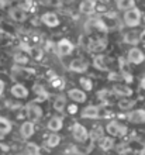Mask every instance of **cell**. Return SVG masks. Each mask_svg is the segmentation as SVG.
Listing matches in <instances>:
<instances>
[{
  "label": "cell",
  "instance_id": "f546056e",
  "mask_svg": "<svg viewBox=\"0 0 145 155\" xmlns=\"http://www.w3.org/2000/svg\"><path fill=\"white\" fill-rule=\"evenodd\" d=\"M79 85H81L85 90H92L93 89V83L89 78H81V79H79Z\"/></svg>",
  "mask_w": 145,
  "mask_h": 155
},
{
  "label": "cell",
  "instance_id": "ab89813d",
  "mask_svg": "<svg viewBox=\"0 0 145 155\" xmlns=\"http://www.w3.org/2000/svg\"><path fill=\"white\" fill-rule=\"evenodd\" d=\"M14 155H27V154H24V152H18V154H14Z\"/></svg>",
  "mask_w": 145,
  "mask_h": 155
},
{
  "label": "cell",
  "instance_id": "e575fe53",
  "mask_svg": "<svg viewBox=\"0 0 145 155\" xmlns=\"http://www.w3.org/2000/svg\"><path fill=\"white\" fill-rule=\"evenodd\" d=\"M68 111L71 113V114H75V113H77V106H76V104H71V106L68 107Z\"/></svg>",
  "mask_w": 145,
  "mask_h": 155
},
{
  "label": "cell",
  "instance_id": "6da1fadb",
  "mask_svg": "<svg viewBox=\"0 0 145 155\" xmlns=\"http://www.w3.org/2000/svg\"><path fill=\"white\" fill-rule=\"evenodd\" d=\"M123 20H124V24L127 27H138V25L141 24V12H140V8L134 7L131 10H127L124 12V16H123Z\"/></svg>",
  "mask_w": 145,
  "mask_h": 155
},
{
  "label": "cell",
  "instance_id": "60d3db41",
  "mask_svg": "<svg viewBox=\"0 0 145 155\" xmlns=\"http://www.w3.org/2000/svg\"><path fill=\"white\" fill-rule=\"evenodd\" d=\"M142 155H145V152H142Z\"/></svg>",
  "mask_w": 145,
  "mask_h": 155
},
{
  "label": "cell",
  "instance_id": "7c38bea8",
  "mask_svg": "<svg viewBox=\"0 0 145 155\" xmlns=\"http://www.w3.org/2000/svg\"><path fill=\"white\" fill-rule=\"evenodd\" d=\"M127 118H128V121L134 123V124H142V123H145V110L137 109V110L130 111Z\"/></svg>",
  "mask_w": 145,
  "mask_h": 155
},
{
  "label": "cell",
  "instance_id": "2e32d148",
  "mask_svg": "<svg viewBox=\"0 0 145 155\" xmlns=\"http://www.w3.org/2000/svg\"><path fill=\"white\" fill-rule=\"evenodd\" d=\"M81 116L83 118H97L100 117V109L96 106H87L82 110Z\"/></svg>",
  "mask_w": 145,
  "mask_h": 155
},
{
  "label": "cell",
  "instance_id": "9c48e42d",
  "mask_svg": "<svg viewBox=\"0 0 145 155\" xmlns=\"http://www.w3.org/2000/svg\"><path fill=\"white\" fill-rule=\"evenodd\" d=\"M106 47H107V40L106 38H94V40L89 41L87 44L89 51H92V52H101Z\"/></svg>",
  "mask_w": 145,
  "mask_h": 155
},
{
  "label": "cell",
  "instance_id": "9a60e30c",
  "mask_svg": "<svg viewBox=\"0 0 145 155\" xmlns=\"http://www.w3.org/2000/svg\"><path fill=\"white\" fill-rule=\"evenodd\" d=\"M12 94L14 96V97H17V99H25L27 96H28V90H27V87H25L24 85L17 83V85H13Z\"/></svg>",
  "mask_w": 145,
  "mask_h": 155
},
{
  "label": "cell",
  "instance_id": "ba28073f",
  "mask_svg": "<svg viewBox=\"0 0 145 155\" xmlns=\"http://www.w3.org/2000/svg\"><path fill=\"white\" fill-rule=\"evenodd\" d=\"M97 0H81V3H79V12L82 14H92L94 10L97 8Z\"/></svg>",
  "mask_w": 145,
  "mask_h": 155
},
{
  "label": "cell",
  "instance_id": "f35d334b",
  "mask_svg": "<svg viewBox=\"0 0 145 155\" xmlns=\"http://www.w3.org/2000/svg\"><path fill=\"white\" fill-rule=\"evenodd\" d=\"M141 87H142V89H145V78L141 81Z\"/></svg>",
  "mask_w": 145,
  "mask_h": 155
},
{
  "label": "cell",
  "instance_id": "52a82bcc",
  "mask_svg": "<svg viewBox=\"0 0 145 155\" xmlns=\"http://www.w3.org/2000/svg\"><path fill=\"white\" fill-rule=\"evenodd\" d=\"M73 52V44L69 40H61L57 45V54L61 57H66Z\"/></svg>",
  "mask_w": 145,
  "mask_h": 155
},
{
  "label": "cell",
  "instance_id": "5bb4252c",
  "mask_svg": "<svg viewBox=\"0 0 145 155\" xmlns=\"http://www.w3.org/2000/svg\"><path fill=\"white\" fill-rule=\"evenodd\" d=\"M34 131H35V127H34V123L32 121H24L20 127V133L23 135V138H30L34 135Z\"/></svg>",
  "mask_w": 145,
  "mask_h": 155
},
{
  "label": "cell",
  "instance_id": "d4e9b609",
  "mask_svg": "<svg viewBox=\"0 0 145 155\" xmlns=\"http://www.w3.org/2000/svg\"><path fill=\"white\" fill-rule=\"evenodd\" d=\"M135 100H133V99H128V97H124L121 99L120 102H118V109H121V110H130V109H133L134 106H135Z\"/></svg>",
  "mask_w": 145,
  "mask_h": 155
},
{
  "label": "cell",
  "instance_id": "83f0119b",
  "mask_svg": "<svg viewBox=\"0 0 145 155\" xmlns=\"http://www.w3.org/2000/svg\"><path fill=\"white\" fill-rule=\"evenodd\" d=\"M25 154L27 155H40V147L35 143H28L25 145Z\"/></svg>",
  "mask_w": 145,
  "mask_h": 155
},
{
  "label": "cell",
  "instance_id": "d6a6232c",
  "mask_svg": "<svg viewBox=\"0 0 145 155\" xmlns=\"http://www.w3.org/2000/svg\"><path fill=\"white\" fill-rule=\"evenodd\" d=\"M101 134H103V133H101V130H99V128H96V130H93L92 133H90V134H89V137H90V138L92 140H100V138H103V137H101Z\"/></svg>",
  "mask_w": 145,
  "mask_h": 155
},
{
  "label": "cell",
  "instance_id": "30bf717a",
  "mask_svg": "<svg viewBox=\"0 0 145 155\" xmlns=\"http://www.w3.org/2000/svg\"><path fill=\"white\" fill-rule=\"evenodd\" d=\"M41 21H42L47 27H57V25H59V23H61L59 17L52 12L44 13V14L41 16Z\"/></svg>",
  "mask_w": 145,
  "mask_h": 155
},
{
  "label": "cell",
  "instance_id": "cb8c5ba5",
  "mask_svg": "<svg viewBox=\"0 0 145 155\" xmlns=\"http://www.w3.org/2000/svg\"><path fill=\"white\" fill-rule=\"evenodd\" d=\"M59 143H61V137L58 134H55V133L49 134L48 137H47V140H45V144H47V147H49V148L58 147Z\"/></svg>",
  "mask_w": 145,
  "mask_h": 155
},
{
  "label": "cell",
  "instance_id": "4fadbf2b",
  "mask_svg": "<svg viewBox=\"0 0 145 155\" xmlns=\"http://www.w3.org/2000/svg\"><path fill=\"white\" fill-rule=\"evenodd\" d=\"M113 93L117 94V96H121V97H130L131 94H133V89L127 85H114L113 86Z\"/></svg>",
  "mask_w": 145,
  "mask_h": 155
},
{
  "label": "cell",
  "instance_id": "3957f363",
  "mask_svg": "<svg viewBox=\"0 0 145 155\" xmlns=\"http://www.w3.org/2000/svg\"><path fill=\"white\" fill-rule=\"evenodd\" d=\"M8 16L13 21H17V23H23V21L27 20V10H25L23 6H14L8 10Z\"/></svg>",
  "mask_w": 145,
  "mask_h": 155
},
{
  "label": "cell",
  "instance_id": "8fae6325",
  "mask_svg": "<svg viewBox=\"0 0 145 155\" xmlns=\"http://www.w3.org/2000/svg\"><path fill=\"white\" fill-rule=\"evenodd\" d=\"M87 68H89L87 61H85V59H81V58L73 59V61L69 64V69L73 71V72H77V74L86 72V71H87Z\"/></svg>",
  "mask_w": 145,
  "mask_h": 155
},
{
  "label": "cell",
  "instance_id": "8d00e7d4",
  "mask_svg": "<svg viewBox=\"0 0 145 155\" xmlns=\"http://www.w3.org/2000/svg\"><path fill=\"white\" fill-rule=\"evenodd\" d=\"M4 92V82L0 81V96H2V93Z\"/></svg>",
  "mask_w": 145,
  "mask_h": 155
},
{
  "label": "cell",
  "instance_id": "8992f818",
  "mask_svg": "<svg viewBox=\"0 0 145 155\" xmlns=\"http://www.w3.org/2000/svg\"><path fill=\"white\" fill-rule=\"evenodd\" d=\"M127 59H128L130 64H134V65H140L142 64L145 59V55L141 49L138 48H131L128 51V55H127Z\"/></svg>",
  "mask_w": 145,
  "mask_h": 155
},
{
  "label": "cell",
  "instance_id": "f1b7e54d",
  "mask_svg": "<svg viewBox=\"0 0 145 155\" xmlns=\"http://www.w3.org/2000/svg\"><path fill=\"white\" fill-rule=\"evenodd\" d=\"M49 85L54 86V87H57V89H62V87H64V79L59 76H52L49 79Z\"/></svg>",
  "mask_w": 145,
  "mask_h": 155
},
{
  "label": "cell",
  "instance_id": "603a6c76",
  "mask_svg": "<svg viewBox=\"0 0 145 155\" xmlns=\"http://www.w3.org/2000/svg\"><path fill=\"white\" fill-rule=\"evenodd\" d=\"M100 141V148L103 150V151H110V150H113L114 147V140L110 138V137H103V138L99 140Z\"/></svg>",
  "mask_w": 145,
  "mask_h": 155
},
{
  "label": "cell",
  "instance_id": "44dd1931",
  "mask_svg": "<svg viewBox=\"0 0 145 155\" xmlns=\"http://www.w3.org/2000/svg\"><path fill=\"white\" fill-rule=\"evenodd\" d=\"M124 42H127V44H138L140 42V34L137 33V31H134V30H131V31H128V33H125L124 35Z\"/></svg>",
  "mask_w": 145,
  "mask_h": 155
},
{
  "label": "cell",
  "instance_id": "74e56055",
  "mask_svg": "<svg viewBox=\"0 0 145 155\" xmlns=\"http://www.w3.org/2000/svg\"><path fill=\"white\" fill-rule=\"evenodd\" d=\"M75 0H62V3H65V4H72Z\"/></svg>",
  "mask_w": 145,
  "mask_h": 155
},
{
  "label": "cell",
  "instance_id": "7a4b0ae2",
  "mask_svg": "<svg viewBox=\"0 0 145 155\" xmlns=\"http://www.w3.org/2000/svg\"><path fill=\"white\" fill-rule=\"evenodd\" d=\"M106 131L109 133L110 135H114V137H124L127 134V127L120 124L118 121H110L107 126H106Z\"/></svg>",
  "mask_w": 145,
  "mask_h": 155
},
{
  "label": "cell",
  "instance_id": "ac0fdd59",
  "mask_svg": "<svg viewBox=\"0 0 145 155\" xmlns=\"http://www.w3.org/2000/svg\"><path fill=\"white\" fill-rule=\"evenodd\" d=\"M62 126H64V120H62V117H51L49 118L48 124H47V127H48L49 131H59L61 128H62Z\"/></svg>",
  "mask_w": 145,
  "mask_h": 155
},
{
  "label": "cell",
  "instance_id": "836d02e7",
  "mask_svg": "<svg viewBox=\"0 0 145 155\" xmlns=\"http://www.w3.org/2000/svg\"><path fill=\"white\" fill-rule=\"evenodd\" d=\"M8 145H6V144H3V143H0V155H4V154H7L8 152Z\"/></svg>",
  "mask_w": 145,
  "mask_h": 155
},
{
  "label": "cell",
  "instance_id": "e0dca14e",
  "mask_svg": "<svg viewBox=\"0 0 145 155\" xmlns=\"http://www.w3.org/2000/svg\"><path fill=\"white\" fill-rule=\"evenodd\" d=\"M68 96H69V99H72L73 102H76V103L86 102V93L81 89H71L68 92Z\"/></svg>",
  "mask_w": 145,
  "mask_h": 155
},
{
  "label": "cell",
  "instance_id": "4dcf8cb0",
  "mask_svg": "<svg viewBox=\"0 0 145 155\" xmlns=\"http://www.w3.org/2000/svg\"><path fill=\"white\" fill-rule=\"evenodd\" d=\"M42 3L48 7H54V8H58L62 6V0H42Z\"/></svg>",
  "mask_w": 145,
  "mask_h": 155
},
{
  "label": "cell",
  "instance_id": "7402d4cb",
  "mask_svg": "<svg viewBox=\"0 0 145 155\" xmlns=\"http://www.w3.org/2000/svg\"><path fill=\"white\" fill-rule=\"evenodd\" d=\"M13 59H14V62L18 64V65H25V64H28V61H30L28 55L25 52H23V51H18V52L14 54V55H13Z\"/></svg>",
  "mask_w": 145,
  "mask_h": 155
},
{
  "label": "cell",
  "instance_id": "d590c367",
  "mask_svg": "<svg viewBox=\"0 0 145 155\" xmlns=\"http://www.w3.org/2000/svg\"><path fill=\"white\" fill-rule=\"evenodd\" d=\"M140 42H144L145 44V30H142L140 33Z\"/></svg>",
  "mask_w": 145,
  "mask_h": 155
},
{
  "label": "cell",
  "instance_id": "277c9868",
  "mask_svg": "<svg viewBox=\"0 0 145 155\" xmlns=\"http://www.w3.org/2000/svg\"><path fill=\"white\" fill-rule=\"evenodd\" d=\"M25 113H27L28 120L32 121V123L38 121V120H41V117H42V109H41L38 104H35V103H30V104H27Z\"/></svg>",
  "mask_w": 145,
  "mask_h": 155
},
{
  "label": "cell",
  "instance_id": "4316f807",
  "mask_svg": "<svg viewBox=\"0 0 145 155\" xmlns=\"http://www.w3.org/2000/svg\"><path fill=\"white\" fill-rule=\"evenodd\" d=\"M65 107H66V99H65V96H58L55 99V102H54V109L61 113V111H64Z\"/></svg>",
  "mask_w": 145,
  "mask_h": 155
},
{
  "label": "cell",
  "instance_id": "484cf974",
  "mask_svg": "<svg viewBox=\"0 0 145 155\" xmlns=\"http://www.w3.org/2000/svg\"><path fill=\"white\" fill-rule=\"evenodd\" d=\"M12 131V123L8 121L7 118L0 117V133L2 134H8Z\"/></svg>",
  "mask_w": 145,
  "mask_h": 155
},
{
  "label": "cell",
  "instance_id": "1f68e13d",
  "mask_svg": "<svg viewBox=\"0 0 145 155\" xmlns=\"http://www.w3.org/2000/svg\"><path fill=\"white\" fill-rule=\"evenodd\" d=\"M34 92L35 93H38L40 94V100H42V99H45V96H47V93L44 92V87L41 85H37V86H34Z\"/></svg>",
  "mask_w": 145,
  "mask_h": 155
},
{
  "label": "cell",
  "instance_id": "ffe728a7",
  "mask_svg": "<svg viewBox=\"0 0 145 155\" xmlns=\"http://www.w3.org/2000/svg\"><path fill=\"white\" fill-rule=\"evenodd\" d=\"M116 6L118 10H131L135 7V0H116Z\"/></svg>",
  "mask_w": 145,
  "mask_h": 155
},
{
  "label": "cell",
  "instance_id": "d6986e66",
  "mask_svg": "<svg viewBox=\"0 0 145 155\" xmlns=\"http://www.w3.org/2000/svg\"><path fill=\"white\" fill-rule=\"evenodd\" d=\"M93 66L99 71H107L109 69V65H107V58L103 57V55H97L93 59Z\"/></svg>",
  "mask_w": 145,
  "mask_h": 155
},
{
  "label": "cell",
  "instance_id": "5b68a950",
  "mask_svg": "<svg viewBox=\"0 0 145 155\" xmlns=\"http://www.w3.org/2000/svg\"><path fill=\"white\" fill-rule=\"evenodd\" d=\"M72 134H73V138L76 141H79V143H86L89 138L87 130L85 128V126H82L81 123H76L72 127Z\"/></svg>",
  "mask_w": 145,
  "mask_h": 155
}]
</instances>
